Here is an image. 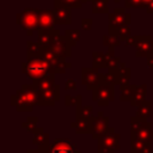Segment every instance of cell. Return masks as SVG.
<instances>
[{"label": "cell", "instance_id": "obj_32", "mask_svg": "<svg viewBox=\"0 0 153 153\" xmlns=\"http://www.w3.org/2000/svg\"><path fill=\"white\" fill-rule=\"evenodd\" d=\"M115 1H116V2H118V1H120V0H115Z\"/></svg>", "mask_w": 153, "mask_h": 153}, {"label": "cell", "instance_id": "obj_3", "mask_svg": "<svg viewBox=\"0 0 153 153\" xmlns=\"http://www.w3.org/2000/svg\"><path fill=\"white\" fill-rule=\"evenodd\" d=\"M137 139L145 142H152L153 140V130L152 123L146 120H141L135 117L130 118V140Z\"/></svg>", "mask_w": 153, "mask_h": 153}, {"label": "cell", "instance_id": "obj_6", "mask_svg": "<svg viewBox=\"0 0 153 153\" xmlns=\"http://www.w3.org/2000/svg\"><path fill=\"white\" fill-rule=\"evenodd\" d=\"M38 18H39V11L36 8H26L22 13L17 16V23L29 32V35L32 33V30H38Z\"/></svg>", "mask_w": 153, "mask_h": 153}, {"label": "cell", "instance_id": "obj_2", "mask_svg": "<svg viewBox=\"0 0 153 153\" xmlns=\"http://www.w3.org/2000/svg\"><path fill=\"white\" fill-rule=\"evenodd\" d=\"M11 104L17 108L18 111H31L35 105L39 104V92L35 85H23L11 98Z\"/></svg>", "mask_w": 153, "mask_h": 153}, {"label": "cell", "instance_id": "obj_19", "mask_svg": "<svg viewBox=\"0 0 153 153\" xmlns=\"http://www.w3.org/2000/svg\"><path fill=\"white\" fill-rule=\"evenodd\" d=\"M92 111L93 108L92 106H80L76 110V118H86V120H91L92 116Z\"/></svg>", "mask_w": 153, "mask_h": 153}, {"label": "cell", "instance_id": "obj_8", "mask_svg": "<svg viewBox=\"0 0 153 153\" xmlns=\"http://www.w3.org/2000/svg\"><path fill=\"white\" fill-rule=\"evenodd\" d=\"M112 99H114L112 85L100 82L96 88H93V100H96L98 105L100 106L108 105Z\"/></svg>", "mask_w": 153, "mask_h": 153}, {"label": "cell", "instance_id": "obj_1", "mask_svg": "<svg viewBox=\"0 0 153 153\" xmlns=\"http://www.w3.org/2000/svg\"><path fill=\"white\" fill-rule=\"evenodd\" d=\"M23 72L32 80L38 81L41 79L47 78L48 75H51L50 72L54 71L50 61L47 60L43 55H30L27 61L23 63Z\"/></svg>", "mask_w": 153, "mask_h": 153}, {"label": "cell", "instance_id": "obj_17", "mask_svg": "<svg viewBox=\"0 0 153 153\" xmlns=\"http://www.w3.org/2000/svg\"><path fill=\"white\" fill-rule=\"evenodd\" d=\"M32 143L36 146H43L45 143H49V134L44 131L43 128H36L33 131V139H32Z\"/></svg>", "mask_w": 153, "mask_h": 153}, {"label": "cell", "instance_id": "obj_28", "mask_svg": "<svg viewBox=\"0 0 153 153\" xmlns=\"http://www.w3.org/2000/svg\"><path fill=\"white\" fill-rule=\"evenodd\" d=\"M66 88H71V90H74L75 88V84L73 80H68L66 81Z\"/></svg>", "mask_w": 153, "mask_h": 153}, {"label": "cell", "instance_id": "obj_18", "mask_svg": "<svg viewBox=\"0 0 153 153\" xmlns=\"http://www.w3.org/2000/svg\"><path fill=\"white\" fill-rule=\"evenodd\" d=\"M152 103L151 102H143L142 104H140L137 106V110H136V117L137 118H141V120H147L151 115H152Z\"/></svg>", "mask_w": 153, "mask_h": 153}, {"label": "cell", "instance_id": "obj_16", "mask_svg": "<svg viewBox=\"0 0 153 153\" xmlns=\"http://www.w3.org/2000/svg\"><path fill=\"white\" fill-rule=\"evenodd\" d=\"M71 127L75 129L76 133L79 134H86L91 133V120L86 118H76L75 122L71 123Z\"/></svg>", "mask_w": 153, "mask_h": 153}, {"label": "cell", "instance_id": "obj_21", "mask_svg": "<svg viewBox=\"0 0 153 153\" xmlns=\"http://www.w3.org/2000/svg\"><path fill=\"white\" fill-rule=\"evenodd\" d=\"M22 127L25 128L27 131H35V129L37 128V117H27L26 122L22 123Z\"/></svg>", "mask_w": 153, "mask_h": 153}, {"label": "cell", "instance_id": "obj_7", "mask_svg": "<svg viewBox=\"0 0 153 153\" xmlns=\"http://www.w3.org/2000/svg\"><path fill=\"white\" fill-rule=\"evenodd\" d=\"M109 117L104 116L102 111H99L96 117L91 118V135L94 140H98L100 136H103L109 130Z\"/></svg>", "mask_w": 153, "mask_h": 153}, {"label": "cell", "instance_id": "obj_30", "mask_svg": "<svg viewBox=\"0 0 153 153\" xmlns=\"http://www.w3.org/2000/svg\"><path fill=\"white\" fill-rule=\"evenodd\" d=\"M26 153H41L39 149H27Z\"/></svg>", "mask_w": 153, "mask_h": 153}, {"label": "cell", "instance_id": "obj_14", "mask_svg": "<svg viewBox=\"0 0 153 153\" xmlns=\"http://www.w3.org/2000/svg\"><path fill=\"white\" fill-rule=\"evenodd\" d=\"M54 17L55 22L57 24H69L71 23V12L68 7H55L54 10Z\"/></svg>", "mask_w": 153, "mask_h": 153}, {"label": "cell", "instance_id": "obj_31", "mask_svg": "<svg viewBox=\"0 0 153 153\" xmlns=\"http://www.w3.org/2000/svg\"><path fill=\"white\" fill-rule=\"evenodd\" d=\"M151 1H153V0H142V4H143V6L146 7V6H147V5H148Z\"/></svg>", "mask_w": 153, "mask_h": 153}, {"label": "cell", "instance_id": "obj_22", "mask_svg": "<svg viewBox=\"0 0 153 153\" xmlns=\"http://www.w3.org/2000/svg\"><path fill=\"white\" fill-rule=\"evenodd\" d=\"M117 63H118V59L114 55V53L110 50L108 54H106V66L109 68H116L117 67Z\"/></svg>", "mask_w": 153, "mask_h": 153}, {"label": "cell", "instance_id": "obj_27", "mask_svg": "<svg viewBox=\"0 0 153 153\" xmlns=\"http://www.w3.org/2000/svg\"><path fill=\"white\" fill-rule=\"evenodd\" d=\"M91 24H92L91 19H82V27H84L85 30H90Z\"/></svg>", "mask_w": 153, "mask_h": 153}, {"label": "cell", "instance_id": "obj_12", "mask_svg": "<svg viewBox=\"0 0 153 153\" xmlns=\"http://www.w3.org/2000/svg\"><path fill=\"white\" fill-rule=\"evenodd\" d=\"M130 17L129 14H127L122 8H117L112 14H110V26H124L129 23V19H124Z\"/></svg>", "mask_w": 153, "mask_h": 153}, {"label": "cell", "instance_id": "obj_15", "mask_svg": "<svg viewBox=\"0 0 153 153\" xmlns=\"http://www.w3.org/2000/svg\"><path fill=\"white\" fill-rule=\"evenodd\" d=\"M145 96H146V85H140V86H134L133 88V94L130 99V104L134 106H139L145 102Z\"/></svg>", "mask_w": 153, "mask_h": 153}, {"label": "cell", "instance_id": "obj_13", "mask_svg": "<svg viewBox=\"0 0 153 153\" xmlns=\"http://www.w3.org/2000/svg\"><path fill=\"white\" fill-rule=\"evenodd\" d=\"M130 153H152V142L133 139L130 140Z\"/></svg>", "mask_w": 153, "mask_h": 153}, {"label": "cell", "instance_id": "obj_11", "mask_svg": "<svg viewBox=\"0 0 153 153\" xmlns=\"http://www.w3.org/2000/svg\"><path fill=\"white\" fill-rule=\"evenodd\" d=\"M54 11H39L38 18V31L39 30H53L55 24Z\"/></svg>", "mask_w": 153, "mask_h": 153}, {"label": "cell", "instance_id": "obj_24", "mask_svg": "<svg viewBox=\"0 0 153 153\" xmlns=\"http://www.w3.org/2000/svg\"><path fill=\"white\" fill-rule=\"evenodd\" d=\"M93 56H94V61L97 60V62H94V66L96 67L106 65V55H104L102 53H94Z\"/></svg>", "mask_w": 153, "mask_h": 153}, {"label": "cell", "instance_id": "obj_29", "mask_svg": "<svg viewBox=\"0 0 153 153\" xmlns=\"http://www.w3.org/2000/svg\"><path fill=\"white\" fill-rule=\"evenodd\" d=\"M146 10H147L148 13H152V12H153V1H151V2L146 6Z\"/></svg>", "mask_w": 153, "mask_h": 153}, {"label": "cell", "instance_id": "obj_5", "mask_svg": "<svg viewBox=\"0 0 153 153\" xmlns=\"http://www.w3.org/2000/svg\"><path fill=\"white\" fill-rule=\"evenodd\" d=\"M98 153H115V151L120 149V134L115 133L112 128L100 136L97 140Z\"/></svg>", "mask_w": 153, "mask_h": 153}, {"label": "cell", "instance_id": "obj_25", "mask_svg": "<svg viewBox=\"0 0 153 153\" xmlns=\"http://www.w3.org/2000/svg\"><path fill=\"white\" fill-rule=\"evenodd\" d=\"M66 36H67V39L71 42V44H74V43L79 39L80 33H79V31H76V30H69V31L66 32Z\"/></svg>", "mask_w": 153, "mask_h": 153}, {"label": "cell", "instance_id": "obj_23", "mask_svg": "<svg viewBox=\"0 0 153 153\" xmlns=\"http://www.w3.org/2000/svg\"><path fill=\"white\" fill-rule=\"evenodd\" d=\"M80 104H81V97H80V96H76V97L66 96V105L80 108Z\"/></svg>", "mask_w": 153, "mask_h": 153}, {"label": "cell", "instance_id": "obj_9", "mask_svg": "<svg viewBox=\"0 0 153 153\" xmlns=\"http://www.w3.org/2000/svg\"><path fill=\"white\" fill-rule=\"evenodd\" d=\"M68 39L63 38V37H59L56 36L55 39L53 41V43L50 44L49 49L59 57H63L66 55H69V48H68Z\"/></svg>", "mask_w": 153, "mask_h": 153}, {"label": "cell", "instance_id": "obj_26", "mask_svg": "<svg viewBox=\"0 0 153 153\" xmlns=\"http://www.w3.org/2000/svg\"><path fill=\"white\" fill-rule=\"evenodd\" d=\"M127 7H143L142 0H126Z\"/></svg>", "mask_w": 153, "mask_h": 153}, {"label": "cell", "instance_id": "obj_4", "mask_svg": "<svg viewBox=\"0 0 153 153\" xmlns=\"http://www.w3.org/2000/svg\"><path fill=\"white\" fill-rule=\"evenodd\" d=\"M41 153H82L81 151L76 149L75 145L71 142L69 139L60 137L55 139L53 143H45L38 147Z\"/></svg>", "mask_w": 153, "mask_h": 153}, {"label": "cell", "instance_id": "obj_10", "mask_svg": "<svg viewBox=\"0 0 153 153\" xmlns=\"http://www.w3.org/2000/svg\"><path fill=\"white\" fill-rule=\"evenodd\" d=\"M99 74L96 71V67L92 69H82V84L87 86V88H96L102 81H99Z\"/></svg>", "mask_w": 153, "mask_h": 153}, {"label": "cell", "instance_id": "obj_20", "mask_svg": "<svg viewBox=\"0 0 153 153\" xmlns=\"http://www.w3.org/2000/svg\"><path fill=\"white\" fill-rule=\"evenodd\" d=\"M108 0H93V13L108 12Z\"/></svg>", "mask_w": 153, "mask_h": 153}]
</instances>
